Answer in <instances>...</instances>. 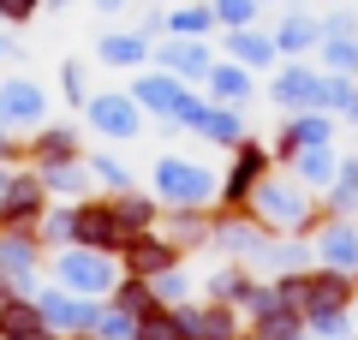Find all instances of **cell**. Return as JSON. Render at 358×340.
<instances>
[{"instance_id": "6da1fadb", "label": "cell", "mask_w": 358, "mask_h": 340, "mask_svg": "<svg viewBox=\"0 0 358 340\" xmlns=\"http://www.w3.org/2000/svg\"><path fill=\"white\" fill-rule=\"evenodd\" d=\"M245 209L268 233H305V227H317V191L299 185L293 173H263L251 185V197H245Z\"/></svg>"}, {"instance_id": "7a4b0ae2", "label": "cell", "mask_w": 358, "mask_h": 340, "mask_svg": "<svg viewBox=\"0 0 358 340\" xmlns=\"http://www.w3.org/2000/svg\"><path fill=\"white\" fill-rule=\"evenodd\" d=\"M131 101H138L143 113H155L162 126H192V108L203 96H197V84H185V78L162 72V66H143V72L131 78Z\"/></svg>"}, {"instance_id": "3957f363", "label": "cell", "mask_w": 358, "mask_h": 340, "mask_svg": "<svg viewBox=\"0 0 358 340\" xmlns=\"http://www.w3.org/2000/svg\"><path fill=\"white\" fill-rule=\"evenodd\" d=\"M209 197H215V173H203L185 155H162L155 162V203H167V209H203Z\"/></svg>"}, {"instance_id": "277c9868", "label": "cell", "mask_w": 358, "mask_h": 340, "mask_svg": "<svg viewBox=\"0 0 358 340\" xmlns=\"http://www.w3.org/2000/svg\"><path fill=\"white\" fill-rule=\"evenodd\" d=\"M60 287L78 292V299H102V292H114V287H120L114 251H96V245H66V257H60Z\"/></svg>"}, {"instance_id": "5b68a950", "label": "cell", "mask_w": 358, "mask_h": 340, "mask_svg": "<svg viewBox=\"0 0 358 340\" xmlns=\"http://www.w3.org/2000/svg\"><path fill=\"white\" fill-rule=\"evenodd\" d=\"M84 120H90V132H102V138H138L143 132V108L131 101V90H102V96H90Z\"/></svg>"}, {"instance_id": "8992f818", "label": "cell", "mask_w": 358, "mask_h": 340, "mask_svg": "<svg viewBox=\"0 0 358 340\" xmlns=\"http://www.w3.org/2000/svg\"><path fill=\"white\" fill-rule=\"evenodd\" d=\"M155 66L173 72V78H185V84H203L209 66H215L209 36H162V42H155Z\"/></svg>"}, {"instance_id": "52a82bcc", "label": "cell", "mask_w": 358, "mask_h": 340, "mask_svg": "<svg viewBox=\"0 0 358 340\" xmlns=\"http://www.w3.org/2000/svg\"><path fill=\"white\" fill-rule=\"evenodd\" d=\"M268 96L281 101L287 113L322 108V72H317V66H299V60H281V66H275V84H268Z\"/></svg>"}, {"instance_id": "ba28073f", "label": "cell", "mask_w": 358, "mask_h": 340, "mask_svg": "<svg viewBox=\"0 0 358 340\" xmlns=\"http://www.w3.org/2000/svg\"><path fill=\"white\" fill-rule=\"evenodd\" d=\"M48 120V96H42V84H30V78H13V84H0V126H42Z\"/></svg>"}, {"instance_id": "9c48e42d", "label": "cell", "mask_w": 358, "mask_h": 340, "mask_svg": "<svg viewBox=\"0 0 358 340\" xmlns=\"http://www.w3.org/2000/svg\"><path fill=\"white\" fill-rule=\"evenodd\" d=\"M317 257H322V269L358 275V227L346 221V215H329V221L317 227Z\"/></svg>"}, {"instance_id": "30bf717a", "label": "cell", "mask_w": 358, "mask_h": 340, "mask_svg": "<svg viewBox=\"0 0 358 340\" xmlns=\"http://www.w3.org/2000/svg\"><path fill=\"white\" fill-rule=\"evenodd\" d=\"M322 143H334V113L329 108H305V113H293V120L281 126V155L322 150Z\"/></svg>"}, {"instance_id": "8fae6325", "label": "cell", "mask_w": 358, "mask_h": 340, "mask_svg": "<svg viewBox=\"0 0 358 340\" xmlns=\"http://www.w3.org/2000/svg\"><path fill=\"white\" fill-rule=\"evenodd\" d=\"M221 36H227V60L251 66V72H275V66H281V48H275V36H263L257 24H245V30H221Z\"/></svg>"}, {"instance_id": "7c38bea8", "label": "cell", "mask_w": 358, "mask_h": 340, "mask_svg": "<svg viewBox=\"0 0 358 340\" xmlns=\"http://www.w3.org/2000/svg\"><path fill=\"white\" fill-rule=\"evenodd\" d=\"M203 90H209V101H221V108H245V101H251V66L215 60L209 78H203Z\"/></svg>"}, {"instance_id": "4fadbf2b", "label": "cell", "mask_w": 358, "mask_h": 340, "mask_svg": "<svg viewBox=\"0 0 358 340\" xmlns=\"http://www.w3.org/2000/svg\"><path fill=\"white\" fill-rule=\"evenodd\" d=\"M322 42V18L317 13H293L287 6V18L275 24V48H281V60H299V54H310Z\"/></svg>"}, {"instance_id": "5bb4252c", "label": "cell", "mask_w": 358, "mask_h": 340, "mask_svg": "<svg viewBox=\"0 0 358 340\" xmlns=\"http://www.w3.org/2000/svg\"><path fill=\"white\" fill-rule=\"evenodd\" d=\"M96 54H102L108 66H126V72H143V66L155 60V42L143 36V30H114V36L96 42Z\"/></svg>"}, {"instance_id": "9a60e30c", "label": "cell", "mask_w": 358, "mask_h": 340, "mask_svg": "<svg viewBox=\"0 0 358 340\" xmlns=\"http://www.w3.org/2000/svg\"><path fill=\"white\" fill-rule=\"evenodd\" d=\"M268 173V155L257 150V143H239V155H233V173H227V191L221 197L233 203V209H245V197H251V185Z\"/></svg>"}, {"instance_id": "2e32d148", "label": "cell", "mask_w": 358, "mask_h": 340, "mask_svg": "<svg viewBox=\"0 0 358 340\" xmlns=\"http://www.w3.org/2000/svg\"><path fill=\"white\" fill-rule=\"evenodd\" d=\"M287 162H293V179H299V185H310V191H329L334 173H341V155H334V143H322V150H293Z\"/></svg>"}, {"instance_id": "e0dca14e", "label": "cell", "mask_w": 358, "mask_h": 340, "mask_svg": "<svg viewBox=\"0 0 358 340\" xmlns=\"http://www.w3.org/2000/svg\"><path fill=\"white\" fill-rule=\"evenodd\" d=\"M215 6L209 0H179L173 13H167V36H215Z\"/></svg>"}, {"instance_id": "ac0fdd59", "label": "cell", "mask_w": 358, "mask_h": 340, "mask_svg": "<svg viewBox=\"0 0 358 340\" xmlns=\"http://www.w3.org/2000/svg\"><path fill=\"white\" fill-rule=\"evenodd\" d=\"M0 334L6 340H48V328H42V311L24 299H6L0 304Z\"/></svg>"}, {"instance_id": "d6986e66", "label": "cell", "mask_w": 358, "mask_h": 340, "mask_svg": "<svg viewBox=\"0 0 358 340\" xmlns=\"http://www.w3.org/2000/svg\"><path fill=\"white\" fill-rule=\"evenodd\" d=\"M317 54H322V72L358 78V36H322V42H317Z\"/></svg>"}, {"instance_id": "ffe728a7", "label": "cell", "mask_w": 358, "mask_h": 340, "mask_svg": "<svg viewBox=\"0 0 358 340\" xmlns=\"http://www.w3.org/2000/svg\"><path fill=\"white\" fill-rule=\"evenodd\" d=\"M30 155H36L42 167H48V162H72V155H78V132H66V126L42 132V138L30 143Z\"/></svg>"}, {"instance_id": "44dd1931", "label": "cell", "mask_w": 358, "mask_h": 340, "mask_svg": "<svg viewBox=\"0 0 358 340\" xmlns=\"http://www.w3.org/2000/svg\"><path fill=\"white\" fill-rule=\"evenodd\" d=\"M209 6H215L221 30H245V24H257V13H263V0H209Z\"/></svg>"}, {"instance_id": "7402d4cb", "label": "cell", "mask_w": 358, "mask_h": 340, "mask_svg": "<svg viewBox=\"0 0 358 340\" xmlns=\"http://www.w3.org/2000/svg\"><path fill=\"white\" fill-rule=\"evenodd\" d=\"M329 209L334 215L358 209V162H341V173H334V185H329Z\"/></svg>"}, {"instance_id": "603a6c76", "label": "cell", "mask_w": 358, "mask_h": 340, "mask_svg": "<svg viewBox=\"0 0 358 340\" xmlns=\"http://www.w3.org/2000/svg\"><path fill=\"white\" fill-rule=\"evenodd\" d=\"M42 13V0H0V24H30Z\"/></svg>"}, {"instance_id": "cb8c5ba5", "label": "cell", "mask_w": 358, "mask_h": 340, "mask_svg": "<svg viewBox=\"0 0 358 340\" xmlns=\"http://www.w3.org/2000/svg\"><path fill=\"white\" fill-rule=\"evenodd\" d=\"M60 78H66V96H72L78 108H84V101H90V90H84V66H78V60H66V66H60Z\"/></svg>"}, {"instance_id": "d4e9b609", "label": "cell", "mask_w": 358, "mask_h": 340, "mask_svg": "<svg viewBox=\"0 0 358 340\" xmlns=\"http://www.w3.org/2000/svg\"><path fill=\"white\" fill-rule=\"evenodd\" d=\"M90 6H96V13H108V18H114V13H126L131 0H90Z\"/></svg>"}, {"instance_id": "484cf974", "label": "cell", "mask_w": 358, "mask_h": 340, "mask_svg": "<svg viewBox=\"0 0 358 340\" xmlns=\"http://www.w3.org/2000/svg\"><path fill=\"white\" fill-rule=\"evenodd\" d=\"M18 150V138H13V126H0V162H6V155Z\"/></svg>"}, {"instance_id": "4316f807", "label": "cell", "mask_w": 358, "mask_h": 340, "mask_svg": "<svg viewBox=\"0 0 358 340\" xmlns=\"http://www.w3.org/2000/svg\"><path fill=\"white\" fill-rule=\"evenodd\" d=\"M0 54H6V42H0Z\"/></svg>"}, {"instance_id": "83f0119b", "label": "cell", "mask_w": 358, "mask_h": 340, "mask_svg": "<svg viewBox=\"0 0 358 340\" xmlns=\"http://www.w3.org/2000/svg\"><path fill=\"white\" fill-rule=\"evenodd\" d=\"M329 6H341V0H329Z\"/></svg>"}]
</instances>
